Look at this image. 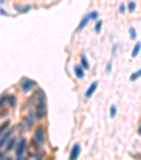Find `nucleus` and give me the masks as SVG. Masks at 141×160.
Masks as SVG:
<instances>
[{
  "label": "nucleus",
  "mask_w": 141,
  "mask_h": 160,
  "mask_svg": "<svg viewBox=\"0 0 141 160\" xmlns=\"http://www.w3.org/2000/svg\"><path fill=\"white\" fill-rule=\"evenodd\" d=\"M102 27H103V21L98 19V20L95 21V33H96V34L100 33V31H102Z\"/></svg>",
  "instance_id": "obj_15"
},
{
  "label": "nucleus",
  "mask_w": 141,
  "mask_h": 160,
  "mask_svg": "<svg viewBox=\"0 0 141 160\" xmlns=\"http://www.w3.org/2000/svg\"><path fill=\"white\" fill-rule=\"evenodd\" d=\"M137 133L141 136V125H140V126H138V129H137Z\"/></svg>",
  "instance_id": "obj_28"
},
{
  "label": "nucleus",
  "mask_w": 141,
  "mask_h": 160,
  "mask_svg": "<svg viewBox=\"0 0 141 160\" xmlns=\"http://www.w3.org/2000/svg\"><path fill=\"white\" fill-rule=\"evenodd\" d=\"M135 7H137L135 2L130 0V2H128V4H127V11H130V13H134V11H135Z\"/></svg>",
  "instance_id": "obj_18"
},
{
  "label": "nucleus",
  "mask_w": 141,
  "mask_h": 160,
  "mask_svg": "<svg viewBox=\"0 0 141 160\" xmlns=\"http://www.w3.org/2000/svg\"><path fill=\"white\" fill-rule=\"evenodd\" d=\"M16 102H17V98L14 97V95L9 93V98H7V105H9V108H14L16 106Z\"/></svg>",
  "instance_id": "obj_14"
},
{
  "label": "nucleus",
  "mask_w": 141,
  "mask_h": 160,
  "mask_svg": "<svg viewBox=\"0 0 141 160\" xmlns=\"http://www.w3.org/2000/svg\"><path fill=\"white\" fill-rule=\"evenodd\" d=\"M17 140H18V137L17 136H11L10 137V140H9V142H7V145H6V150H4V152H6V153H9V152H10L11 149H14V147H16V145H17Z\"/></svg>",
  "instance_id": "obj_10"
},
{
  "label": "nucleus",
  "mask_w": 141,
  "mask_h": 160,
  "mask_svg": "<svg viewBox=\"0 0 141 160\" xmlns=\"http://www.w3.org/2000/svg\"><path fill=\"white\" fill-rule=\"evenodd\" d=\"M18 88H20V91L23 93H27V92H30V91L38 88V84L28 77H23L20 80V82H18Z\"/></svg>",
  "instance_id": "obj_3"
},
{
  "label": "nucleus",
  "mask_w": 141,
  "mask_h": 160,
  "mask_svg": "<svg viewBox=\"0 0 141 160\" xmlns=\"http://www.w3.org/2000/svg\"><path fill=\"white\" fill-rule=\"evenodd\" d=\"M33 103V110L35 114V119L42 120L47 116V95L41 88H37V91L33 93V97L28 99L27 105Z\"/></svg>",
  "instance_id": "obj_1"
},
{
  "label": "nucleus",
  "mask_w": 141,
  "mask_h": 160,
  "mask_svg": "<svg viewBox=\"0 0 141 160\" xmlns=\"http://www.w3.org/2000/svg\"><path fill=\"white\" fill-rule=\"evenodd\" d=\"M16 160H26V159H24V157L23 156H20V157H17V159Z\"/></svg>",
  "instance_id": "obj_31"
},
{
  "label": "nucleus",
  "mask_w": 141,
  "mask_h": 160,
  "mask_svg": "<svg viewBox=\"0 0 141 160\" xmlns=\"http://www.w3.org/2000/svg\"><path fill=\"white\" fill-rule=\"evenodd\" d=\"M79 65H81L83 70H89L91 68V64L87 61V57L85 54H81V58H79Z\"/></svg>",
  "instance_id": "obj_11"
},
{
  "label": "nucleus",
  "mask_w": 141,
  "mask_h": 160,
  "mask_svg": "<svg viewBox=\"0 0 141 160\" xmlns=\"http://www.w3.org/2000/svg\"><path fill=\"white\" fill-rule=\"evenodd\" d=\"M89 23H91V19H89V14H85V16L81 19V21H79V24H78V27H76V30H75V33H81V31L83 30V28H85V27H86Z\"/></svg>",
  "instance_id": "obj_8"
},
{
  "label": "nucleus",
  "mask_w": 141,
  "mask_h": 160,
  "mask_svg": "<svg viewBox=\"0 0 141 160\" xmlns=\"http://www.w3.org/2000/svg\"><path fill=\"white\" fill-rule=\"evenodd\" d=\"M14 150H16V154L17 157H20L24 154V152L27 150V140H26V137H20V139L17 140V145L16 147H14Z\"/></svg>",
  "instance_id": "obj_4"
},
{
  "label": "nucleus",
  "mask_w": 141,
  "mask_h": 160,
  "mask_svg": "<svg viewBox=\"0 0 141 160\" xmlns=\"http://www.w3.org/2000/svg\"><path fill=\"white\" fill-rule=\"evenodd\" d=\"M4 3H6V0H0V7L3 6V4H4Z\"/></svg>",
  "instance_id": "obj_30"
},
{
  "label": "nucleus",
  "mask_w": 141,
  "mask_h": 160,
  "mask_svg": "<svg viewBox=\"0 0 141 160\" xmlns=\"http://www.w3.org/2000/svg\"><path fill=\"white\" fill-rule=\"evenodd\" d=\"M82 152V146L81 143H75L74 146L70 147V152H69V160H78L79 159V154Z\"/></svg>",
  "instance_id": "obj_6"
},
{
  "label": "nucleus",
  "mask_w": 141,
  "mask_h": 160,
  "mask_svg": "<svg viewBox=\"0 0 141 160\" xmlns=\"http://www.w3.org/2000/svg\"><path fill=\"white\" fill-rule=\"evenodd\" d=\"M74 74H75V77L78 78V80H83L85 78V70L79 65V64H76L74 67Z\"/></svg>",
  "instance_id": "obj_9"
},
{
  "label": "nucleus",
  "mask_w": 141,
  "mask_h": 160,
  "mask_svg": "<svg viewBox=\"0 0 141 160\" xmlns=\"http://www.w3.org/2000/svg\"><path fill=\"white\" fill-rule=\"evenodd\" d=\"M98 87H99V82H98V81H93V82H92L91 85L87 87L86 92H85V98H86V99H91V98L93 97V93L96 92Z\"/></svg>",
  "instance_id": "obj_7"
},
{
  "label": "nucleus",
  "mask_w": 141,
  "mask_h": 160,
  "mask_svg": "<svg viewBox=\"0 0 141 160\" xmlns=\"http://www.w3.org/2000/svg\"><path fill=\"white\" fill-rule=\"evenodd\" d=\"M117 50H119V47L117 45H116V44H114V45H113V50H111V57H116V54H117Z\"/></svg>",
  "instance_id": "obj_25"
},
{
  "label": "nucleus",
  "mask_w": 141,
  "mask_h": 160,
  "mask_svg": "<svg viewBox=\"0 0 141 160\" xmlns=\"http://www.w3.org/2000/svg\"><path fill=\"white\" fill-rule=\"evenodd\" d=\"M98 17H99V11H96V10H93V11H91V13H89V19H91V21L92 20H98Z\"/></svg>",
  "instance_id": "obj_21"
},
{
  "label": "nucleus",
  "mask_w": 141,
  "mask_h": 160,
  "mask_svg": "<svg viewBox=\"0 0 141 160\" xmlns=\"http://www.w3.org/2000/svg\"><path fill=\"white\" fill-rule=\"evenodd\" d=\"M7 98H9V93H3V95L0 97V108H2L4 103L7 102Z\"/></svg>",
  "instance_id": "obj_22"
},
{
  "label": "nucleus",
  "mask_w": 141,
  "mask_h": 160,
  "mask_svg": "<svg viewBox=\"0 0 141 160\" xmlns=\"http://www.w3.org/2000/svg\"><path fill=\"white\" fill-rule=\"evenodd\" d=\"M9 126H10V120H9V119H6L3 123H0V136H2V135H3L4 132L9 129Z\"/></svg>",
  "instance_id": "obj_13"
},
{
  "label": "nucleus",
  "mask_w": 141,
  "mask_h": 160,
  "mask_svg": "<svg viewBox=\"0 0 141 160\" xmlns=\"http://www.w3.org/2000/svg\"><path fill=\"white\" fill-rule=\"evenodd\" d=\"M140 51H141V43H140V41H137V43H135V45H134V48H133V51H131V57H133V58L138 57Z\"/></svg>",
  "instance_id": "obj_12"
},
{
  "label": "nucleus",
  "mask_w": 141,
  "mask_h": 160,
  "mask_svg": "<svg viewBox=\"0 0 141 160\" xmlns=\"http://www.w3.org/2000/svg\"><path fill=\"white\" fill-rule=\"evenodd\" d=\"M109 115H110V118H116V115H117V106H116V105H111L110 106Z\"/></svg>",
  "instance_id": "obj_20"
},
{
  "label": "nucleus",
  "mask_w": 141,
  "mask_h": 160,
  "mask_svg": "<svg viewBox=\"0 0 141 160\" xmlns=\"http://www.w3.org/2000/svg\"><path fill=\"white\" fill-rule=\"evenodd\" d=\"M0 14H2V16H4V17H7V16H9V13H7L6 10H4L3 7H0Z\"/></svg>",
  "instance_id": "obj_27"
},
{
  "label": "nucleus",
  "mask_w": 141,
  "mask_h": 160,
  "mask_svg": "<svg viewBox=\"0 0 141 160\" xmlns=\"http://www.w3.org/2000/svg\"><path fill=\"white\" fill-rule=\"evenodd\" d=\"M128 34H130V40L134 41L135 38H137V30H135L134 27H130V28H128Z\"/></svg>",
  "instance_id": "obj_19"
},
{
  "label": "nucleus",
  "mask_w": 141,
  "mask_h": 160,
  "mask_svg": "<svg viewBox=\"0 0 141 160\" xmlns=\"http://www.w3.org/2000/svg\"><path fill=\"white\" fill-rule=\"evenodd\" d=\"M140 77H141V68L138 71H135V72L131 74V75H130V81H131V82H134V81H137Z\"/></svg>",
  "instance_id": "obj_17"
},
{
  "label": "nucleus",
  "mask_w": 141,
  "mask_h": 160,
  "mask_svg": "<svg viewBox=\"0 0 141 160\" xmlns=\"http://www.w3.org/2000/svg\"><path fill=\"white\" fill-rule=\"evenodd\" d=\"M14 9H16L18 13H21V10H23V6H21V4H18V3H16V4H14Z\"/></svg>",
  "instance_id": "obj_26"
},
{
  "label": "nucleus",
  "mask_w": 141,
  "mask_h": 160,
  "mask_svg": "<svg viewBox=\"0 0 141 160\" xmlns=\"http://www.w3.org/2000/svg\"><path fill=\"white\" fill-rule=\"evenodd\" d=\"M126 11H127V6H126L124 3H120V4H119V13H120V14H124Z\"/></svg>",
  "instance_id": "obj_23"
},
{
  "label": "nucleus",
  "mask_w": 141,
  "mask_h": 160,
  "mask_svg": "<svg viewBox=\"0 0 141 160\" xmlns=\"http://www.w3.org/2000/svg\"><path fill=\"white\" fill-rule=\"evenodd\" d=\"M44 143H45V128H44V125H38V126L35 128V130H34L33 146L40 149Z\"/></svg>",
  "instance_id": "obj_2"
},
{
  "label": "nucleus",
  "mask_w": 141,
  "mask_h": 160,
  "mask_svg": "<svg viewBox=\"0 0 141 160\" xmlns=\"http://www.w3.org/2000/svg\"><path fill=\"white\" fill-rule=\"evenodd\" d=\"M3 160H13V159H11L10 156H4V159H3Z\"/></svg>",
  "instance_id": "obj_29"
},
{
  "label": "nucleus",
  "mask_w": 141,
  "mask_h": 160,
  "mask_svg": "<svg viewBox=\"0 0 141 160\" xmlns=\"http://www.w3.org/2000/svg\"><path fill=\"white\" fill-rule=\"evenodd\" d=\"M44 156H45V153H44V152H40L38 154H31V156L26 160H42Z\"/></svg>",
  "instance_id": "obj_16"
},
{
  "label": "nucleus",
  "mask_w": 141,
  "mask_h": 160,
  "mask_svg": "<svg viewBox=\"0 0 141 160\" xmlns=\"http://www.w3.org/2000/svg\"><path fill=\"white\" fill-rule=\"evenodd\" d=\"M13 133H14V128H9V129H7L6 132L0 136V150L7 145V142L10 140V137L13 136Z\"/></svg>",
  "instance_id": "obj_5"
},
{
  "label": "nucleus",
  "mask_w": 141,
  "mask_h": 160,
  "mask_svg": "<svg viewBox=\"0 0 141 160\" xmlns=\"http://www.w3.org/2000/svg\"><path fill=\"white\" fill-rule=\"evenodd\" d=\"M111 65H113V61H109V63L106 64V74H110V71H111Z\"/></svg>",
  "instance_id": "obj_24"
}]
</instances>
